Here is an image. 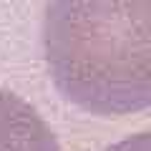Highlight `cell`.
Here are the masks:
<instances>
[{
    "mask_svg": "<svg viewBox=\"0 0 151 151\" xmlns=\"http://www.w3.org/2000/svg\"><path fill=\"white\" fill-rule=\"evenodd\" d=\"M43 53L55 88L96 116L151 101V0H48Z\"/></svg>",
    "mask_w": 151,
    "mask_h": 151,
    "instance_id": "cell-1",
    "label": "cell"
},
{
    "mask_svg": "<svg viewBox=\"0 0 151 151\" xmlns=\"http://www.w3.org/2000/svg\"><path fill=\"white\" fill-rule=\"evenodd\" d=\"M0 151H60L43 116L5 88H0Z\"/></svg>",
    "mask_w": 151,
    "mask_h": 151,
    "instance_id": "cell-2",
    "label": "cell"
},
{
    "mask_svg": "<svg viewBox=\"0 0 151 151\" xmlns=\"http://www.w3.org/2000/svg\"><path fill=\"white\" fill-rule=\"evenodd\" d=\"M106 151H151V136H149V134L129 136V139L119 141V144L108 146Z\"/></svg>",
    "mask_w": 151,
    "mask_h": 151,
    "instance_id": "cell-3",
    "label": "cell"
}]
</instances>
